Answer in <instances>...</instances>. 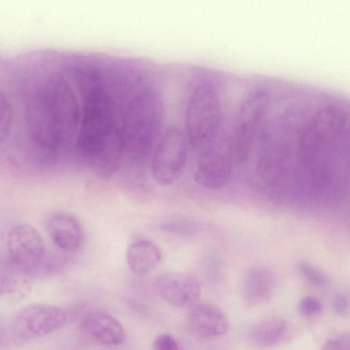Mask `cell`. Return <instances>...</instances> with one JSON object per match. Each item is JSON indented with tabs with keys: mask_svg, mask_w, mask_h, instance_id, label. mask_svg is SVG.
Listing matches in <instances>:
<instances>
[{
	"mask_svg": "<svg viewBox=\"0 0 350 350\" xmlns=\"http://www.w3.org/2000/svg\"><path fill=\"white\" fill-rule=\"evenodd\" d=\"M7 255L23 275H46L48 257L44 241L32 226L20 224L8 232Z\"/></svg>",
	"mask_w": 350,
	"mask_h": 350,
	"instance_id": "1",
	"label": "cell"
},
{
	"mask_svg": "<svg viewBox=\"0 0 350 350\" xmlns=\"http://www.w3.org/2000/svg\"><path fill=\"white\" fill-rule=\"evenodd\" d=\"M275 280L271 271L264 267H253L243 275L241 293L244 301L250 306L266 302L274 290Z\"/></svg>",
	"mask_w": 350,
	"mask_h": 350,
	"instance_id": "9",
	"label": "cell"
},
{
	"mask_svg": "<svg viewBox=\"0 0 350 350\" xmlns=\"http://www.w3.org/2000/svg\"><path fill=\"white\" fill-rule=\"evenodd\" d=\"M67 314L58 306L35 304L19 310L13 318L11 331L15 338L27 341L41 338L59 329Z\"/></svg>",
	"mask_w": 350,
	"mask_h": 350,
	"instance_id": "4",
	"label": "cell"
},
{
	"mask_svg": "<svg viewBox=\"0 0 350 350\" xmlns=\"http://www.w3.org/2000/svg\"><path fill=\"white\" fill-rule=\"evenodd\" d=\"M334 311L339 316H346L349 312V297L346 293L336 294L332 301Z\"/></svg>",
	"mask_w": 350,
	"mask_h": 350,
	"instance_id": "17",
	"label": "cell"
},
{
	"mask_svg": "<svg viewBox=\"0 0 350 350\" xmlns=\"http://www.w3.org/2000/svg\"><path fill=\"white\" fill-rule=\"evenodd\" d=\"M127 265L137 275H144L154 270L159 264L161 253L159 247L147 240L131 243L126 253Z\"/></svg>",
	"mask_w": 350,
	"mask_h": 350,
	"instance_id": "10",
	"label": "cell"
},
{
	"mask_svg": "<svg viewBox=\"0 0 350 350\" xmlns=\"http://www.w3.org/2000/svg\"><path fill=\"white\" fill-rule=\"evenodd\" d=\"M22 275L14 267L7 254L0 255V296L11 294L16 289L18 277Z\"/></svg>",
	"mask_w": 350,
	"mask_h": 350,
	"instance_id": "12",
	"label": "cell"
},
{
	"mask_svg": "<svg viewBox=\"0 0 350 350\" xmlns=\"http://www.w3.org/2000/svg\"><path fill=\"white\" fill-rule=\"evenodd\" d=\"M188 322L191 329L203 337H215L224 334L228 321L220 308L207 303H196L191 306Z\"/></svg>",
	"mask_w": 350,
	"mask_h": 350,
	"instance_id": "8",
	"label": "cell"
},
{
	"mask_svg": "<svg viewBox=\"0 0 350 350\" xmlns=\"http://www.w3.org/2000/svg\"><path fill=\"white\" fill-rule=\"evenodd\" d=\"M153 350H180L176 340L170 334H163L158 336L153 341Z\"/></svg>",
	"mask_w": 350,
	"mask_h": 350,
	"instance_id": "16",
	"label": "cell"
},
{
	"mask_svg": "<svg viewBox=\"0 0 350 350\" xmlns=\"http://www.w3.org/2000/svg\"><path fill=\"white\" fill-rule=\"evenodd\" d=\"M299 274L308 283L316 286H324L329 282L327 275L312 265L303 262L297 267Z\"/></svg>",
	"mask_w": 350,
	"mask_h": 350,
	"instance_id": "13",
	"label": "cell"
},
{
	"mask_svg": "<svg viewBox=\"0 0 350 350\" xmlns=\"http://www.w3.org/2000/svg\"><path fill=\"white\" fill-rule=\"evenodd\" d=\"M79 328L87 339L100 345H118L126 339L122 325L113 316L102 310L85 314L81 320Z\"/></svg>",
	"mask_w": 350,
	"mask_h": 350,
	"instance_id": "6",
	"label": "cell"
},
{
	"mask_svg": "<svg viewBox=\"0 0 350 350\" xmlns=\"http://www.w3.org/2000/svg\"><path fill=\"white\" fill-rule=\"evenodd\" d=\"M45 225L53 243L64 251L75 250L83 242V229L78 219L69 213H54L47 218Z\"/></svg>",
	"mask_w": 350,
	"mask_h": 350,
	"instance_id": "7",
	"label": "cell"
},
{
	"mask_svg": "<svg viewBox=\"0 0 350 350\" xmlns=\"http://www.w3.org/2000/svg\"><path fill=\"white\" fill-rule=\"evenodd\" d=\"M299 311L305 316H313L319 314L323 310L321 301L313 296H305L299 301Z\"/></svg>",
	"mask_w": 350,
	"mask_h": 350,
	"instance_id": "14",
	"label": "cell"
},
{
	"mask_svg": "<svg viewBox=\"0 0 350 350\" xmlns=\"http://www.w3.org/2000/svg\"><path fill=\"white\" fill-rule=\"evenodd\" d=\"M232 135L219 134L216 140L200 152L193 174L195 182L208 189H220L226 186L231 174L230 150Z\"/></svg>",
	"mask_w": 350,
	"mask_h": 350,
	"instance_id": "3",
	"label": "cell"
},
{
	"mask_svg": "<svg viewBox=\"0 0 350 350\" xmlns=\"http://www.w3.org/2000/svg\"><path fill=\"white\" fill-rule=\"evenodd\" d=\"M321 350H350L349 332H343L334 338L327 339L322 345Z\"/></svg>",
	"mask_w": 350,
	"mask_h": 350,
	"instance_id": "15",
	"label": "cell"
},
{
	"mask_svg": "<svg viewBox=\"0 0 350 350\" xmlns=\"http://www.w3.org/2000/svg\"><path fill=\"white\" fill-rule=\"evenodd\" d=\"M159 295L166 302L178 307L192 306L199 299L200 284L193 275L184 272H166L155 280Z\"/></svg>",
	"mask_w": 350,
	"mask_h": 350,
	"instance_id": "5",
	"label": "cell"
},
{
	"mask_svg": "<svg viewBox=\"0 0 350 350\" xmlns=\"http://www.w3.org/2000/svg\"><path fill=\"white\" fill-rule=\"evenodd\" d=\"M287 332V323L280 318H270L256 324L251 330L252 341L258 347H269L282 342Z\"/></svg>",
	"mask_w": 350,
	"mask_h": 350,
	"instance_id": "11",
	"label": "cell"
},
{
	"mask_svg": "<svg viewBox=\"0 0 350 350\" xmlns=\"http://www.w3.org/2000/svg\"><path fill=\"white\" fill-rule=\"evenodd\" d=\"M268 105L267 94L258 90L250 94L239 109L232 140L240 162L246 161L250 157L257 135L264 126Z\"/></svg>",
	"mask_w": 350,
	"mask_h": 350,
	"instance_id": "2",
	"label": "cell"
}]
</instances>
